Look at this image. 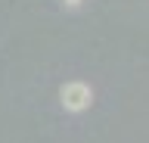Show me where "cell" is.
<instances>
[{
    "mask_svg": "<svg viewBox=\"0 0 149 143\" xmlns=\"http://www.w3.org/2000/svg\"><path fill=\"white\" fill-rule=\"evenodd\" d=\"M65 3H68V6H78V3H81V0H65Z\"/></svg>",
    "mask_w": 149,
    "mask_h": 143,
    "instance_id": "obj_2",
    "label": "cell"
},
{
    "mask_svg": "<svg viewBox=\"0 0 149 143\" xmlns=\"http://www.w3.org/2000/svg\"><path fill=\"white\" fill-rule=\"evenodd\" d=\"M59 100H62V106L68 112H84V109L93 103V90L84 84V81H68V84H62V90H59Z\"/></svg>",
    "mask_w": 149,
    "mask_h": 143,
    "instance_id": "obj_1",
    "label": "cell"
}]
</instances>
